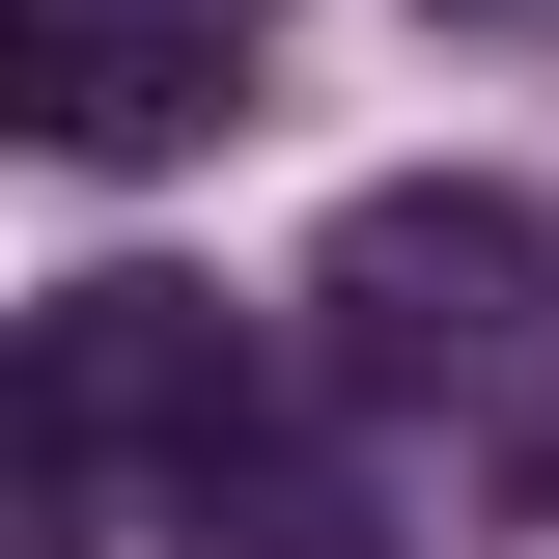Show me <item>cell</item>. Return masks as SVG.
Listing matches in <instances>:
<instances>
[{"label":"cell","mask_w":559,"mask_h":559,"mask_svg":"<svg viewBox=\"0 0 559 559\" xmlns=\"http://www.w3.org/2000/svg\"><path fill=\"white\" fill-rule=\"evenodd\" d=\"M197 448H252V308L168 252H84L57 308H28V476H197Z\"/></svg>","instance_id":"2"},{"label":"cell","mask_w":559,"mask_h":559,"mask_svg":"<svg viewBox=\"0 0 559 559\" xmlns=\"http://www.w3.org/2000/svg\"><path fill=\"white\" fill-rule=\"evenodd\" d=\"M168 559H392V503L308 476V448H197L168 476Z\"/></svg>","instance_id":"4"},{"label":"cell","mask_w":559,"mask_h":559,"mask_svg":"<svg viewBox=\"0 0 559 559\" xmlns=\"http://www.w3.org/2000/svg\"><path fill=\"white\" fill-rule=\"evenodd\" d=\"M503 476H532V503H559V364H532V392H503Z\"/></svg>","instance_id":"5"},{"label":"cell","mask_w":559,"mask_h":559,"mask_svg":"<svg viewBox=\"0 0 559 559\" xmlns=\"http://www.w3.org/2000/svg\"><path fill=\"white\" fill-rule=\"evenodd\" d=\"M197 112H252L224 28H112V0L28 28V140H57V168H140V140H197Z\"/></svg>","instance_id":"3"},{"label":"cell","mask_w":559,"mask_h":559,"mask_svg":"<svg viewBox=\"0 0 559 559\" xmlns=\"http://www.w3.org/2000/svg\"><path fill=\"white\" fill-rule=\"evenodd\" d=\"M112 28H224V57H252V0H112Z\"/></svg>","instance_id":"6"},{"label":"cell","mask_w":559,"mask_h":559,"mask_svg":"<svg viewBox=\"0 0 559 559\" xmlns=\"http://www.w3.org/2000/svg\"><path fill=\"white\" fill-rule=\"evenodd\" d=\"M308 364H336V392H532V364H559L532 197H476V168L336 197V252H308Z\"/></svg>","instance_id":"1"}]
</instances>
